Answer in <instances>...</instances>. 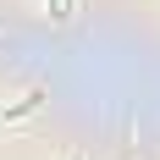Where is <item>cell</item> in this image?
I'll list each match as a JSON object with an SVG mask.
<instances>
[{
    "instance_id": "3",
    "label": "cell",
    "mask_w": 160,
    "mask_h": 160,
    "mask_svg": "<svg viewBox=\"0 0 160 160\" xmlns=\"http://www.w3.org/2000/svg\"><path fill=\"white\" fill-rule=\"evenodd\" d=\"M72 160H83V155H72Z\"/></svg>"
},
{
    "instance_id": "1",
    "label": "cell",
    "mask_w": 160,
    "mask_h": 160,
    "mask_svg": "<svg viewBox=\"0 0 160 160\" xmlns=\"http://www.w3.org/2000/svg\"><path fill=\"white\" fill-rule=\"evenodd\" d=\"M39 105H44V88H28V94L17 99V105H11V111H6V116H0V122L11 127V122H22V116H33V111H39Z\"/></svg>"
},
{
    "instance_id": "2",
    "label": "cell",
    "mask_w": 160,
    "mask_h": 160,
    "mask_svg": "<svg viewBox=\"0 0 160 160\" xmlns=\"http://www.w3.org/2000/svg\"><path fill=\"white\" fill-rule=\"evenodd\" d=\"M50 17H61V22H66V17H72V0H50Z\"/></svg>"
}]
</instances>
